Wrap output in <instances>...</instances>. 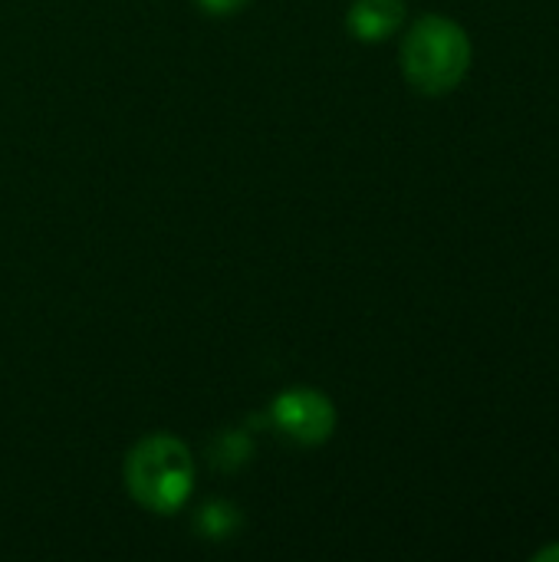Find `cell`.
Masks as SVG:
<instances>
[{
    "instance_id": "cell-1",
    "label": "cell",
    "mask_w": 559,
    "mask_h": 562,
    "mask_svg": "<svg viewBox=\"0 0 559 562\" xmlns=\"http://www.w3.org/2000/svg\"><path fill=\"white\" fill-rule=\"evenodd\" d=\"M471 56V36L458 20L425 13L412 23L402 43V72L412 89L425 95H448L465 82Z\"/></svg>"
},
{
    "instance_id": "cell-2",
    "label": "cell",
    "mask_w": 559,
    "mask_h": 562,
    "mask_svg": "<svg viewBox=\"0 0 559 562\" xmlns=\"http://www.w3.org/2000/svg\"><path fill=\"white\" fill-rule=\"evenodd\" d=\"M191 484V454L171 435H152L138 441L125 458V487L145 510L175 514L188 501Z\"/></svg>"
},
{
    "instance_id": "cell-3",
    "label": "cell",
    "mask_w": 559,
    "mask_h": 562,
    "mask_svg": "<svg viewBox=\"0 0 559 562\" xmlns=\"http://www.w3.org/2000/svg\"><path fill=\"white\" fill-rule=\"evenodd\" d=\"M273 425L297 445H323L336 428V408L316 389H293L273 402Z\"/></svg>"
},
{
    "instance_id": "cell-4",
    "label": "cell",
    "mask_w": 559,
    "mask_h": 562,
    "mask_svg": "<svg viewBox=\"0 0 559 562\" xmlns=\"http://www.w3.org/2000/svg\"><path fill=\"white\" fill-rule=\"evenodd\" d=\"M405 20V0H356L349 7V30L362 43L389 40Z\"/></svg>"
},
{
    "instance_id": "cell-5",
    "label": "cell",
    "mask_w": 559,
    "mask_h": 562,
    "mask_svg": "<svg viewBox=\"0 0 559 562\" xmlns=\"http://www.w3.org/2000/svg\"><path fill=\"white\" fill-rule=\"evenodd\" d=\"M247 454H250V441L237 431H227L211 445V464L217 468H237L247 461Z\"/></svg>"
},
{
    "instance_id": "cell-6",
    "label": "cell",
    "mask_w": 559,
    "mask_h": 562,
    "mask_svg": "<svg viewBox=\"0 0 559 562\" xmlns=\"http://www.w3.org/2000/svg\"><path fill=\"white\" fill-rule=\"evenodd\" d=\"M201 533L211 537V540H224L234 527H237V514L231 504H208L201 510V520H198Z\"/></svg>"
},
{
    "instance_id": "cell-7",
    "label": "cell",
    "mask_w": 559,
    "mask_h": 562,
    "mask_svg": "<svg viewBox=\"0 0 559 562\" xmlns=\"http://www.w3.org/2000/svg\"><path fill=\"white\" fill-rule=\"evenodd\" d=\"M208 13H234V10H241L247 0H198Z\"/></svg>"
},
{
    "instance_id": "cell-8",
    "label": "cell",
    "mask_w": 559,
    "mask_h": 562,
    "mask_svg": "<svg viewBox=\"0 0 559 562\" xmlns=\"http://www.w3.org/2000/svg\"><path fill=\"white\" fill-rule=\"evenodd\" d=\"M534 562H559V543H554V547H544V550H537L534 557H530Z\"/></svg>"
}]
</instances>
